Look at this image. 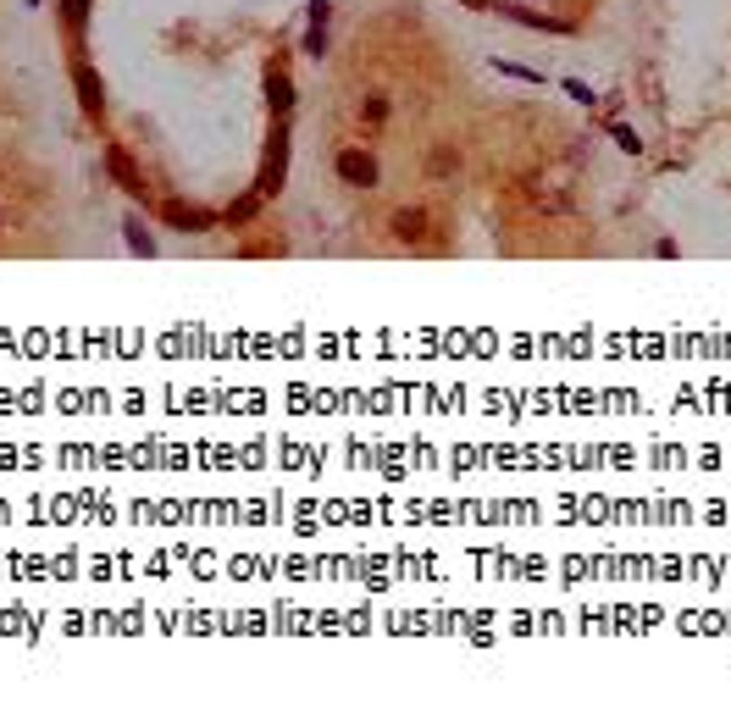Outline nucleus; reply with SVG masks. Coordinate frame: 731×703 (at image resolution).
I'll use <instances>...</instances> for the list:
<instances>
[{
	"label": "nucleus",
	"instance_id": "obj_7",
	"mask_svg": "<svg viewBox=\"0 0 731 703\" xmlns=\"http://www.w3.org/2000/svg\"><path fill=\"white\" fill-rule=\"evenodd\" d=\"M388 228H394L399 244H422V239H427V211H422V205H405V211H394Z\"/></svg>",
	"mask_w": 731,
	"mask_h": 703
},
{
	"label": "nucleus",
	"instance_id": "obj_5",
	"mask_svg": "<svg viewBox=\"0 0 731 703\" xmlns=\"http://www.w3.org/2000/svg\"><path fill=\"white\" fill-rule=\"evenodd\" d=\"M488 12H499V17H510V22H521V28H544V34H570V22H565V17H549V12H537V6H526V0H493Z\"/></svg>",
	"mask_w": 731,
	"mask_h": 703
},
{
	"label": "nucleus",
	"instance_id": "obj_3",
	"mask_svg": "<svg viewBox=\"0 0 731 703\" xmlns=\"http://www.w3.org/2000/svg\"><path fill=\"white\" fill-rule=\"evenodd\" d=\"M73 89H78L83 117H89V122H100V117H106V83H100V73H94L83 56H73Z\"/></svg>",
	"mask_w": 731,
	"mask_h": 703
},
{
	"label": "nucleus",
	"instance_id": "obj_20",
	"mask_svg": "<svg viewBox=\"0 0 731 703\" xmlns=\"http://www.w3.org/2000/svg\"><path fill=\"white\" fill-rule=\"evenodd\" d=\"M0 221H6V216H0Z\"/></svg>",
	"mask_w": 731,
	"mask_h": 703
},
{
	"label": "nucleus",
	"instance_id": "obj_8",
	"mask_svg": "<svg viewBox=\"0 0 731 703\" xmlns=\"http://www.w3.org/2000/svg\"><path fill=\"white\" fill-rule=\"evenodd\" d=\"M266 106H272V117H289L294 111V78L283 73V67L266 73Z\"/></svg>",
	"mask_w": 731,
	"mask_h": 703
},
{
	"label": "nucleus",
	"instance_id": "obj_13",
	"mask_svg": "<svg viewBox=\"0 0 731 703\" xmlns=\"http://www.w3.org/2000/svg\"><path fill=\"white\" fill-rule=\"evenodd\" d=\"M300 50H305V56H327V28H316V22H310V28H305V39H300Z\"/></svg>",
	"mask_w": 731,
	"mask_h": 703
},
{
	"label": "nucleus",
	"instance_id": "obj_11",
	"mask_svg": "<svg viewBox=\"0 0 731 703\" xmlns=\"http://www.w3.org/2000/svg\"><path fill=\"white\" fill-rule=\"evenodd\" d=\"M266 200L261 195H244V200H233L228 211H222V221H228V228H249V221H256V211H261Z\"/></svg>",
	"mask_w": 731,
	"mask_h": 703
},
{
	"label": "nucleus",
	"instance_id": "obj_9",
	"mask_svg": "<svg viewBox=\"0 0 731 703\" xmlns=\"http://www.w3.org/2000/svg\"><path fill=\"white\" fill-rule=\"evenodd\" d=\"M122 239H128V249H134V255H144V261L155 255V233L144 228V216H139V211L122 216Z\"/></svg>",
	"mask_w": 731,
	"mask_h": 703
},
{
	"label": "nucleus",
	"instance_id": "obj_19",
	"mask_svg": "<svg viewBox=\"0 0 731 703\" xmlns=\"http://www.w3.org/2000/svg\"><path fill=\"white\" fill-rule=\"evenodd\" d=\"M22 6H45V0H22Z\"/></svg>",
	"mask_w": 731,
	"mask_h": 703
},
{
	"label": "nucleus",
	"instance_id": "obj_4",
	"mask_svg": "<svg viewBox=\"0 0 731 703\" xmlns=\"http://www.w3.org/2000/svg\"><path fill=\"white\" fill-rule=\"evenodd\" d=\"M333 172H338V183H349V188H377V178H383V172H377V155H371V150H355V144L338 150Z\"/></svg>",
	"mask_w": 731,
	"mask_h": 703
},
{
	"label": "nucleus",
	"instance_id": "obj_14",
	"mask_svg": "<svg viewBox=\"0 0 731 703\" xmlns=\"http://www.w3.org/2000/svg\"><path fill=\"white\" fill-rule=\"evenodd\" d=\"M493 67L504 78H521V83H544V73H532V67H516V61H493Z\"/></svg>",
	"mask_w": 731,
	"mask_h": 703
},
{
	"label": "nucleus",
	"instance_id": "obj_2",
	"mask_svg": "<svg viewBox=\"0 0 731 703\" xmlns=\"http://www.w3.org/2000/svg\"><path fill=\"white\" fill-rule=\"evenodd\" d=\"M161 221H167L172 233H211V228H222V211L195 205V200H167V205H161Z\"/></svg>",
	"mask_w": 731,
	"mask_h": 703
},
{
	"label": "nucleus",
	"instance_id": "obj_15",
	"mask_svg": "<svg viewBox=\"0 0 731 703\" xmlns=\"http://www.w3.org/2000/svg\"><path fill=\"white\" fill-rule=\"evenodd\" d=\"M565 94H570V100H582V106H593V100H598V94H593L582 78H565Z\"/></svg>",
	"mask_w": 731,
	"mask_h": 703
},
{
	"label": "nucleus",
	"instance_id": "obj_10",
	"mask_svg": "<svg viewBox=\"0 0 731 703\" xmlns=\"http://www.w3.org/2000/svg\"><path fill=\"white\" fill-rule=\"evenodd\" d=\"M89 6H94V0H61V22L73 28V39H78V50H83V28H89Z\"/></svg>",
	"mask_w": 731,
	"mask_h": 703
},
{
	"label": "nucleus",
	"instance_id": "obj_6",
	"mask_svg": "<svg viewBox=\"0 0 731 703\" xmlns=\"http://www.w3.org/2000/svg\"><path fill=\"white\" fill-rule=\"evenodd\" d=\"M106 172H111V183L122 188V195H134V200H144V172L134 167V155L122 150V144H106Z\"/></svg>",
	"mask_w": 731,
	"mask_h": 703
},
{
	"label": "nucleus",
	"instance_id": "obj_18",
	"mask_svg": "<svg viewBox=\"0 0 731 703\" xmlns=\"http://www.w3.org/2000/svg\"><path fill=\"white\" fill-rule=\"evenodd\" d=\"M460 6H471V12H488V6H493V0H460Z\"/></svg>",
	"mask_w": 731,
	"mask_h": 703
},
{
	"label": "nucleus",
	"instance_id": "obj_12",
	"mask_svg": "<svg viewBox=\"0 0 731 703\" xmlns=\"http://www.w3.org/2000/svg\"><path fill=\"white\" fill-rule=\"evenodd\" d=\"M610 139H615V144H621L626 155H643V139H638V134H631V127H626V122H610Z\"/></svg>",
	"mask_w": 731,
	"mask_h": 703
},
{
	"label": "nucleus",
	"instance_id": "obj_16",
	"mask_svg": "<svg viewBox=\"0 0 731 703\" xmlns=\"http://www.w3.org/2000/svg\"><path fill=\"white\" fill-rule=\"evenodd\" d=\"M305 17H310L316 28H327V22H333V6H327V0H310V6H305Z\"/></svg>",
	"mask_w": 731,
	"mask_h": 703
},
{
	"label": "nucleus",
	"instance_id": "obj_1",
	"mask_svg": "<svg viewBox=\"0 0 731 703\" xmlns=\"http://www.w3.org/2000/svg\"><path fill=\"white\" fill-rule=\"evenodd\" d=\"M283 183H289V117H277L272 139H266V150H261L256 195H261V200H277V195H283Z\"/></svg>",
	"mask_w": 731,
	"mask_h": 703
},
{
	"label": "nucleus",
	"instance_id": "obj_17",
	"mask_svg": "<svg viewBox=\"0 0 731 703\" xmlns=\"http://www.w3.org/2000/svg\"><path fill=\"white\" fill-rule=\"evenodd\" d=\"M388 117V100H383V94H371V100H366V122H383Z\"/></svg>",
	"mask_w": 731,
	"mask_h": 703
}]
</instances>
